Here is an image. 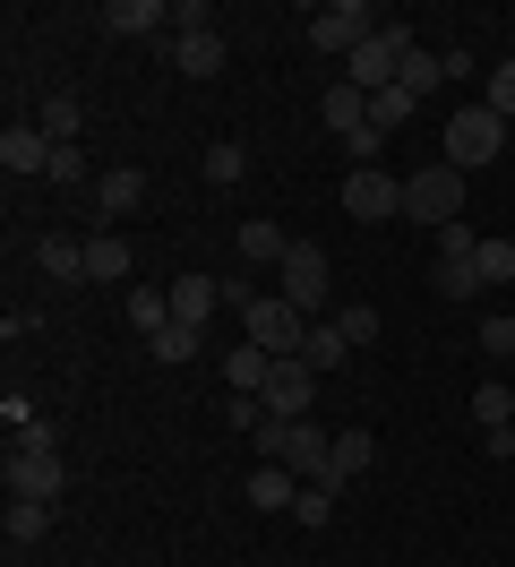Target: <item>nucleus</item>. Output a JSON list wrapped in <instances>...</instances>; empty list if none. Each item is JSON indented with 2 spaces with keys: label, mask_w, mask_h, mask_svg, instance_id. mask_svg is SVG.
<instances>
[{
  "label": "nucleus",
  "mask_w": 515,
  "mask_h": 567,
  "mask_svg": "<svg viewBox=\"0 0 515 567\" xmlns=\"http://www.w3.org/2000/svg\"><path fill=\"white\" fill-rule=\"evenodd\" d=\"M43 181H61V189H86V146H52V173Z\"/></svg>",
  "instance_id": "nucleus-38"
},
{
  "label": "nucleus",
  "mask_w": 515,
  "mask_h": 567,
  "mask_svg": "<svg viewBox=\"0 0 515 567\" xmlns=\"http://www.w3.org/2000/svg\"><path fill=\"white\" fill-rule=\"evenodd\" d=\"M336 498H343L336 482H301V498H292V516H301V525L318 533V525H336Z\"/></svg>",
  "instance_id": "nucleus-29"
},
{
  "label": "nucleus",
  "mask_w": 515,
  "mask_h": 567,
  "mask_svg": "<svg viewBox=\"0 0 515 567\" xmlns=\"http://www.w3.org/2000/svg\"><path fill=\"white\" fill-rule=\"evenodd\" d=\"M34 267L52 284H86V241H69V233H43L34 241Z\"/></svg>",
  "instance_id": "nucleus-17"
},
{
  "label": "nucleus",
  "mask_w": 515,
  "mask_h": 567,
  "mask_svg": "<svg viewBox=\"0 0 515 567\" xmlns=\"http://www.w3.org/2000/svg\"><path fill=\"white\" fill-rule=\"evenodd\" d=\"M301 361L318 370V379H327V370H343V361H352V344H343V327H336V319H309V344H301Z\"/></svg>",
  "instance_id": "nucleus-23"
},
{
  "label": "nucleus",
  "mask_w": 515,
  "mask_h": 567,
  "mask_svg": "<svg viewBox=\"0 0 515 567\" xmlns=\"http://www.w3.org/2000/svg\"><path fill=\"white\" fill-rule=\"evenodd\" d=\"M172 70L181 78H215L224 70V35L206 27V35H172Z\"/></svg>",
  "instance_id": "nucleus-19"
},
{
  "label": "nucleus",
  "mask_w": 515,
  "mask_h": 567,
  "mask_svg": "<svg viewBox=\"0 0 515 567\" xmlns=\"http://www.w3.org/2000/svg\"><path fill=\"white\" fill-rule=\"evenodd\" d=\"M284 249H292L284 224H267V215H249V224H240V258H249V267H284Z\"/></svg>",
  "instance_id": "nucleus-22"
},
{
  "label": "nucleus",
  "mask_w": 515,
  "mask_h": 567,
  "mask_svg": "<svg viewBox=\"0 0 515 567\" xmlns=\"http://www.w3.org/2000/svg\"><path fill=\"white\" fill-rule=\"evenodd\" d=\"M343 215H352V224H395V215H404V181H387L378 164H352V181H343Z\"/></svg>",
  "instance_id": "nucleus-8"
},
{
  "label": "nucleus",
  "mask_w": 515,
  "mask_h": 567,
  "mask_svg": "<svg viewBox=\"0 0 515 567\" xmlns=\"http://www.w3.org/2000/svg\"><path fill=\"white\" fill-rule=\"evenodd\" d=\"M275 379V353H258V344H233V353H224V388L233 395H258Z\"/></svg>",
  "instance_id": "nucleus-21"
},
{
  "label": "nucleus",
  "mask_w": 515,
  "mask_h": 567,
  "mask_svg": "<svg viewBox=\"0 0 515 567\" xmlns=\"http://www.w3.org/2000/svg\"><path fill=\"white\" fill-rule=\"evenodd\" d=\"M86 284H130V241L121 233H86Z\"/></svg>",
  "instance_id": "nucleus-20"
},
{
  "label": "nucleus",
  "mask_w": 515,
  "mask_h": 567,
  "mask_svg": "<svg viewBox=\"0 0 515 567\" xmlns=\"http://www.w3.org/2000/svg\"><path fill=\"white\" fill-rule=\"evenodd\" d=\"M498 155H515V121H498L490 104H464L446 121V164H455V173H481V164H498Z\"/></svg>",
  "instance_id": "nucleus-1"
},
{
  "label": "nucleus",
  "mask_w": 515,
  "mask_h": 567,
  "mask_svg": "<svg viewBox=\"0 0 515 567\" xmlns=\"http://www.w3.org/2000/svg\"><path fill=\"white\" fill-rule=\"evenodd\" d=\"M284 301H292L301 319H336V267H327V249H318V241L284 249Z\"/></svg>",
  "instance_id": "nucleus-3"
},
{
  "label": "nucleus",
  "mask_w": 515,
  "mask_h": 567,
  "mask_svg": "<svg viewBox=\"0 0 515 567\" xmlns=\"http://www.w3.org/2000/svg\"><path fill=\"white\" fill-rule=\"evenodd\" d=\"M473 422H481V430H515V395L498 388V379H490V388H473Z\"/></svg>",
  "instance_id": "nucleus-30"
},
{
  "label": "nucleus",
  "mask_w": 515,
  "mask_h": 567,
  "mask_svg": "<svg viewBox=\"0 0 515 567\" xmlns=\"http://www.w3.org/2000/svg\"><path fill=\"white\" fill-rule=\"evenodd\" d=\"M198 173H206V181H215V189H233V181H240V173H249V155H240V146H233V138H224V146H206V164H198Z\"/></svg>",
  "instance_id": "nucleus-33"
},
{
  "label": "nucleus",
  "mask_w": 515,
  "mask_h": 567,
  "mask_svg": "<svg viewBox=\"0 0 515 567\" xmlns=\"http://www.w3.org/2000/svg\"><path fill=\"white\" fill-rule=\"evenodd\" d=\"M473 249H481V233L464 224V215H455V224H439V258H473Z\"/></svg>",
  "instance_id": "nucleus-40"
},
{
  "label": "nucleus",
  "mask_w": 515,
  "mask_h": 567,
  "mask_svg": "<svg viewBox=\"0 0 515 567\" xmlns=\"http://www.w3.org/2000/svg\"><path fill=\"white\" fill-rule=\"evenodd\" d=\"M0 525H9V542H43V533H52V498H9Z\"/></svg>",
  "instance_id": "nucleus-25"
},
{
  "label": "nucleus",
  "mask_w": 515,
  "mask_h": 567,
  "mask_svg": "<svg viewBox=\"0 0 515 567\" xmlns=\"http://www.w3.org/2000/svg\"><path fill=\"white\" fill-rule=\"evenodd\" d=\"M336 327H343V344H352V353H361V344H378V310H370V301H343Z\"/></svg>",
  "instance_id": "nucleus-34"
},
{
  "label": "nucleus",
  "mask_w": 515,
  "mask_h": 567,
  "mask_svg": "<svg viewBox=\"0 0 515 567\" xmlns=\"http://www.w3.org/2000/svg\"><path fill=\"white\" fill-rule=\"evenodd\" d=\"M240 498H249V507H292V498H301V473H292V464H258V473H249V482H240Z\"/></svg>",
  "instance_id": "nucleus-15"
},
{
  "label": "nucleus",
  "mask_w": 515,
  "mask_h": 567,
  "mask_svg": "<svg viewBox=\"0 0 515 567\" xmlns=\"http://www.w3.org/2000/svg\"><path fill=\"white\" fill-rule=\"evenodd\" d=\"M103 27L112 35H155V27H172V0H103Z\"/></svg>",
  "instance_id": "nucleus-16"
},
{
  "label": "nucleus",
  "mask_w": 515,
  "mask_h": 567,
  "mask_svg": "<svg viewBox=\"0 0 515 567\" xmlns=\"http://www.w3.org/2000/svg\"><path fill=\"white\" fill-rule=\"evenodd\" d=\"M412 112H421V104H412L404 86H387V95H370V130H378V138H387V130H404Z\"/></svg>",
  "instance_id": "nucleus-31"
},
{
  "label": "nucleus",
  "mask_w": 515,
  "mask_h": 567,
  "mask_svg": "<svg viewBox=\"0 0 515 567\" xmlns=\"http://www.w3.org/2000/svg\"><path fill=\"white\" fill-rule=\"evenodd\" d=\"M481 353H490V361H515V319H507V310H490V319H481Z\"/></svg>",
  "instance_id": "nucleus-37"
},
{
  "label": "nucleus",
  "mask_w": 515,
  "mask_h": 567,
  "mask_svg": "<svg viewBox=\"0 0 515 567\" xmlns=\"http://www.w3.org/2000/svg\"><path fill=\"white\" fill-rule=\"evenodd\" d=\"M318 121H327L336 138H361V130H370V95L343 78V86H327V95H318Z\"/></svg>",
  "instance_id": "nucleus-13"
},
{
  "label": "nucleus",
  "mask_w": 515,
  "mask_h": 567,
  "mask_svg": "<svg viewBox=\"0 0 515 567\" xmlns=\"http://www.w3.org/2000/svg\"><path fill=\"white\" fill-rule=\"evenodd\" d=\"M507 52H515V43H507Z\"/></svg>",
  "instance_id": "nucleus-41"
},
{
  "label": "nucleus",
  "mask_w": 515,
  "mask_h": 567,
  "mask_svg": "<svg viewBox=\"0 0 515 567\" xmlns=\"http://www.w3.org/2000/svg\"><path fill=\"white\" fill-rule=\"evenodd\" d=\"M215 301H224V284H215V276H181V284H172V319H181V327H206V319H215Z\"/></svg>",
  "instance_id": "nucleus-18"
},
{
  "label": "nucleus",
  "mask_w": 515,
  "mask_h": 567,
  "mask_svg": "<svg viewBox=\"0 0 515 567\" xmlns=\"http://www.w3.org/2000/svg\"><path fill=\"white\" fill-rule=\"evenodd\" d=\"M404 52H412V27H395V18H387V27L352 52V86H361V95H387V86H395V70H404Z\"/></svg>",
  "instance_id": "nucleus-7"
},
{
  "label": "nucleus",
  "mask_w": 515,
  "mask_h": 567,
  "mask_svg": "<svg viewBox=\"0 0 515 567\" xmlns=\"http://www.w3.org/2000/svg\"><path fill=\"white\" fill-rule=\"evenodd\" d=\"M473 267H481V284H490V292H498V284H515V241H507V233H490V241L473 249Z\"/></svg>",
  "instance_id": "nucleus-28"
},
{
  "label": "nucleus",
  "mask_w": 515,
  "mask_h": 567,
  "mask_svg": "<svg viewBox=\"0 0 515 567\" xmlns=\"http://www.w3.org/2000/svg\"><path fill=\"white\" fill-rule=\"evenodd\" d=\"M267 404V422H309V404H318V370L309 361H275V379L258 388Z\"/></svg>",
  "instance_id": "nucleus-9"
},
{
  "label": "nucleus",
  "mask_w": 515,
  "mask_h": 567,
  "mask_svg": "<svg viewBox=\"0 0 515 567\" xmlns=\"http://www.w3.org/2000/svg\"><path fill=\"white\" fill-rule=\"evenodd\" d=\"M439 78H446V61H439V52H421V43H412V52H404V70H395V86H404L412 104H421V95H430Z\"/></svg>",
  "instance_id": "nucleus-26"
},
{
  "label": "nucleus",
  "mask_w": 515,
  "mask_h": 567,
  "mask_svg": "<svg viewBox=\"0 0 515 567\" xmlns=\"http://www.w3.org/2000/svg\"><path fill=\"white\" fill-rule=\"evenodd\" d=\"M137 207H146V173L112 164V173L95 181V215H103V224H121V215H137Z\"/></svg>",
  "instance_id": "nucleus-12"
},
{
  "label": "nucleus",
  "mask_w": 515,
  "mask_h": 567,
  "mask_svg": "<svg viewBox=\"0 0 515 567\" xmlns=\"http://www.w3.org/2000/svg\"><path fill=\"white\" fill-rule=\"evenodd\" d=\"M198 336H206V327H181V319H172L164 336H155V361H198Z\"/></svg>",
  "instance_id": "nucleus-36"
},
{
  "label": "nucleus",
  "mask_w": 515,
  "mask_h": 567,
  "mask_svg": "<svg viewBox=\"0 0 515 567\" xmlns=\"http://www.w3.org/2000/svg\"><path fill=\"white\" fill-rule=\"evenodd\" d=\"M327 456H336V439L309 422H267L258 430V464H292L301 482H327Z\"/></svg>",
  "instance_id": "nucleus-4"
},
{
  "label": "nucleus",
  "mask_w": 515,
  "mask_h": 567,
  "mask_svg": "<svg viewBox=\"0 0 515 567\" xmlns=\"http://www.w3.org/2000/svg\"><path fill=\"white\" fill-rule=\"evenodd\" d=\"M61 447H9V498H61Z\"/></svg>",
  "instance_id": "nucleus-10"
},
{
  "label": "nucleus",
  "mask_w": 515,
  "mask_h": 567,
  "mask_svg": "<svg viewBox=\"0 0 515 567\" xmlns=\"http://www.w3.org/2000/svg\"><path fill=\"white\" fill-rule=\"evenodd\" d=\"M481 104L498 112V121H515V52L498 61V70H490V86H481Z\"/></svg>",
  "instance_id": "nucleus-35"
},
{
  "label": "nucleus",
  "mask_w": 515,
  "mask_h": 567,
  "mask_svg": "<svg viewBox=\"0 0 515 567\" xmlns=\"http://www.w3.org/2000/svg\"><path fill=\"white\" fill-rule=\"evenodd\" d=\"M378 27H387V9H370V0H327V9H309V43H318V52H343V61H352Z\"/></svg>",
  "instance_id": "nucleus-5"
},
{
  "label": "nucleus",
  "mask_w": 515,
  "mask_h": 567,
  "mask_svg": "<svg viewBox=\"0 0 515 567\" xmlns=\"http://www.w3.org/2000/svg\"><path fill=\"white\" fill-rule=\"evenodd\" d=\"M240 344H258V353H275V361H301V344H309V319L284 301V292H258L249 310H240Z\"/></svg>",
  "instance_id": "nucleus-2"
},
{
  "label": "nucleus",
  "mask_w": 515,
  "mask_h": 567,
  "mask_svg": "<svg viewBox=\"0 0 515 567\" xmlns=\"http://www.w3.org/2000/svg\"><path fill=\"white\" fill-rule=\"evenodd\" d=\"M0 164H9L18 181H27V173H52V138H43L34 121H9V130H0Z\"/></svg>",
  "instance_id": "nucleus-11"
},
{
  "label": "nucleus",
  "mask_w": 515,
  "mask_h": 567,
  "mask_svg": "<svg viewBox=\"0 0 515 567\" xmlns=\"http://www.w3.org/2000/svg\"><path fill=\"white\" fill-rule=\"evenodd\" d=\"M370 464H378V439H370V430H336V456H327V482H336V491H352V482H361Z\"/></svg>",
  "instance_id": "nucleus-14"
},
{
  "label": "nucleus",
  "mask_w": 515,
  "mask_h": 567,
  "mask_svg": "<svg viewBox=\"0 0 515 567\" xmlns=\"http://www.w3.org/2000/svg\"><path fill=\"white\" fill-rule=\"evenodd\" d=\"M430 292H446V301H473V292H490V284H481V267H473V258H439Z\"/></svg>",
  "instance_id": "nucleus-27"
},
{
  "label": "nucleus",
  "mask_w": 515,
  "mask_h": 567,
  "mask_svg": "<svg viewBox=\"0 0 515 567\" xmlns=\"http://www.w3.org/2000/svg\"><path fill=\"white\" fill-rule=\"evenodd\" d=\"M404 215L412 224H455V215H464V173H455V164H421V173L404 181Z\"/></svg>",
  "instance_id": "nucleus-6"
},
{
  "label": "nucleus",
  "mask_w": 515,
  "mask_h": 567,
  "mask_svg": "<svg viewBox=\"0 0 515 567\" xmlns=\"http://www.w3.org/2000/svg\"><path fill=\"white\" fill-rule=\"evenodd\" d=\"M130 327L137 336H164L172 327V292H130Z\"/></svg>",
  "instance_id": "nucleus-32"
},
{
  "label": "nucleus",
  "mask_w": 515,
  "mask_h": 567,
  "mask_svg": "<svg viewBox=\"0 0 515 567\" xmlns=\"http://www.w3.org/2000/svg\"><path fill=\"white\" fill-rule=\"evenodd\" d=\"M224 430H249V439H258V430H267V404H258V395H233V404H224Z\"/></svg>",
  "instance_id": "nucleus-39"
},
{
  "label": "nucleus",
  "mask_w": 515,
  "mask_h": 567,
  "mask_svg": "<svg viewBox=\"0 0 515 567\" xmlns=\"http://www.w3.org/2000/svg\"><path fill=\"white\" fill-rule=\"evenodd\" d=\"M78 121H86L78 95H43V112H34V130H43L52 146H78Z\"/></svg>",
  "instance_id": "nucleus-24"
}]
</instances>
